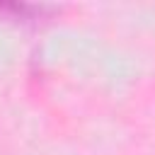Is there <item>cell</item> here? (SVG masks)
<instances>
[{
    "instance_id": "1",
    "label": "cell",
    "mask_w": 155,
    "mask_h": 155,
    "mask_svg": "<svg viewBox=\"0 0 155 155\" xmlns=\"http://www.w3.org/2000/svg\"><path fill=\"white\" fill-rule=\"evenodd\" d=\"M61 12L56 5H36V2H0V17L24 24V27H39L48 19H53Z\"/></svg>"
}]
</instances>
